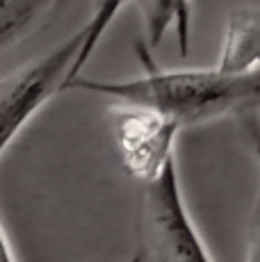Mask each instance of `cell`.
<instances>
[{
    "mask_svg": "<svg viewBox=\"0 0 260 262\" xmlns=\"http://www.w3.org/2000/svg\"><path fill=\"white\" fill-rule=\"evenodd\" d=\"M0 262H16V258H14L12 253V246H9L7 242V235H5L3 226H0Z\"/></svg>",
    "mask_w": 260,
    "mask_h": 262,
    "instance_id": "8fae6325",
    "label": "cell"
},
{
    "mask_svg": "<svg viewBox=\"0 0 260 262\" xmlns=\"http://www.w3.org/2000/svg\"><path fill=\"white\" fill-rule=\"evenodd\" d=\"M144 75L119 82L73 78L62 92H82L110 96L117 103L151 107L178 125H199L224 114L244 112L260 100V73L228 75L214 69H160L151 57L146 41L135 43Z\"/></svg>",
    "mask_w": 260,
    "mask_h": 262,
    "instance_id": "6da1fadb",
    "label": "cell"
},
{
    "mask_svg": "<svg viewBox=\"0 0 260 262\" xmlns=\"http://www.w3.org/2000/svg\"><path fill=\"white\" fill-rule=\"evenodd\" d=\"M139 7L146 30L148 48H158L169 30L176 32L181 55L189 53V30H192V0H133Z\"/></svg>",
    "mask_w": 260,
    "mask_h": 262,
    "instance_id": "8992f818",
    "label": "cell"
},
{
    "mask_svg": "<svg viewBox=\"0 0 260 262\" xmlns=\"http://www.w3.org/2000/svg\"><path fill=\"white\" fill-rule=\"evenodd\" d=\"M126 3H130V0H94L92 16H89V21L82 25L84 41H82V46H80V53H78L76 62H73V67H71L69 80L78 78L80 71L87 67L89 57H92L94 50H96V46L101 43L103 34L107 32V28L112 25V21L117 18V14L121 12V7ZM69 80H67V82H69Z\"/></svg>",
    "mask_w": 260,
    "mask_h": 262,
    "instance_id": "ba28073f",
    "label": "cell"
},
{
    "mask_svg": "<svg viewBox=\"0 0 260 262\" xmlns=\"http://www.w3.org/2000/svg\"><path fill=\"white\" fill-rule=\"evenodd\" d=\"M57 0H0V53L26 37Z\"/></svg>",
    "mask_w": 260,
    "mask_h": 262,
    "instance_id": "52a82bcc",
    "label": "cell"
},
{
    "mask_svg": "<svg viewBox=\"0 0 260 262\" xmlns=\"http://www.w3.org/2000/svg\"><path fill=\"white\" fill-rule=\"evenodd\" d=\"M181 125L151 107L117 103L112 107V133L128 176L144 185L156 180L174 158Z\"/></svg>",
    "mask_w": 260,
    "mask_h": 262,
    "instance_id": "277c9868",
    "label": "cell"
},
{
    "mask_svg": "<svg viewBox=\"0 0 260 262\" xmlns=\"http://www.w3.org/2000/svg\"><path fill=\"white\" fill-rule=\"evenodd\" d=\"M217 69L228 75L260 73V5H242L228 14Z\"/></svg>",
    "mask_w": 260,
    "mask_h": 262,
    "instance_id": "5b68a950",
    "label": "cell"
},
{
    "mask_svg": "<svg viewBox=\"0 0 260 262\" xmlns=\"http://www.w3.org/2000/svg\"><path fill=\"white\" fill-rule=\"evenodd\" d=\"M128 262H144V251H137V253H135Z\"/></svg>",
    "mask_w": 260,
    "mask_h": 262,
    "instance_id": "7c38bea8",
    "label": "cell"
},
{
    "mask_svg": "<svg viewBox=\"0 0 260 262\" xmlns=\"http://www.w3.org/2000/svg\"><path fill=\"white\" fill-rule=\"evenodd\" d=\"M144 237L156 262H214L183 201L176 160L144 191Z\"/></svg>",
    "mask_w": 260,
    "mask_h": 262,
    "instance_id": "3957f363",
    "label": "cell"
},
{
    "mask_svg": "<svg viewBox=\"0 0 260 262\" xmlns=\"http://www.w3.org/2000/svg\"><path fill=\"white\" fill-rule=\"evenodd\" d=\"M251 107H247V110L253 114ZM247 128H249V137H251V144H253V153H256V158L260 162V114H253V117L247 119ZM256 224H260V191H258V199H256V208H253V226Z\"/></svg>",
    "mask_w": 260,
    "mask_h": 262,
    "instance_id": "9c48e42d",
    "label": "cell"
},
{
    "mask_svg": "<svg viewBox=\"0 0 260 262\" xmlns=\"http://www.w3.org/2000/svg\"><path fill=\"white\" fill-rule=\"evenodd\" d=\"M82 41L84 30L80 28L51 53L0 80V153L23 125L64 89Z\"/></svg>",
    "mask_w": 260,
    "mask_h": 262,
    "instance_id": "7a4b0ae2",
    "label": "cell"
},
{
    "mask_svg": "<svg viewBox=\"0 0 260 262\" xmlns=\"http://www.w3.org/2000/svg\"><path fill=\"white\" fill-rule=\"evenodd\" d=\"M247 262H260V224L253 226V237H251V244H249Z\"/></svg>",
    "mask_w": 260,
    "mask_h": 262,
    "instance_id": "30bf717a",
    "label": "cell"
}]
</instances>
